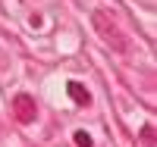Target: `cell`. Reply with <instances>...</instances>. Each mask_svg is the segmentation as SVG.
<instances>
[{
  "mask_svg": "<svg viewBox=\"0 0 157 147\" xmlns=\"http://www.w3.org/2000/svg\"><path fill=\"white\" fill-rule=\"evenodd\" d=\"M10 110H13V119L22 122V125H32L38 119V103H35L32 94H16L13 103H10Z\"/></svg>",
  "mask_w": 157,
  "mask_h": 147,
  "instance_id": "cell-2",
  "label": "cell"
},
{
  "mask_svg": "<svg viewBox=\"0 0 157 147\" xmlns=\"http://www.w3.org/2000/svg\"><path fill=\"white\" fill-rule=\"evenodd\" d=\"M72 138H75V144H78V147H91V144H94V141H91V135H88V131H75Z\"/></svg>",
  "mask_w": 157,
  "mask_h": 147,
  "instance_id": "cell-4",
  "label": "cell"
},
{
  "mask_svg": "<svg viewBox=\"0 0 157 147\" xmlns=\"http://www.w3.org/2000/svg\"><path fill=\"white\" fill-rule=\"evenodd\" d=\"M66 91H69V97H72L78 106H88V103H91V94H88V88H85V85H78V82H66Z\"/></svg>",
  "mask_w": 157,
  "mask_h": 147,
  "instance_id": "cell-3",
  "label": "cell"
},
{
  "mask_svg": "<svg viewBox=\"0 0 157 147\" xmlns=\"http://www.w3.org/2000/svg\"><path fill=\"white\" fill-rule=\"evenodd\" d=\"M91 22H94V31L104 38L107 47H113L116 53H126L129 50V38L123 35V28L116 25V19L110 16L107 9H94V13H91Z\"/></svg>",
  "mask_w": 157,
  "mask_h": 147,
  "instance_id": "cell-1",
  "label": "cell"
},
{
  "mask_svg": "<svg viewBox=\"0 0 157 147\" xmlns=\"http://www.w3.org/2000/svg\"><path fill=\"white\" fill-rule=\"evenodd\" d=\"M141 141H145L148 147H154V125H145V128H141Z\"/></svg>",
  "mask_w": 157,
  "mask_h": 147,
  "instance_id": "cell-5",
  "label": "cell"
}]
</instances>
